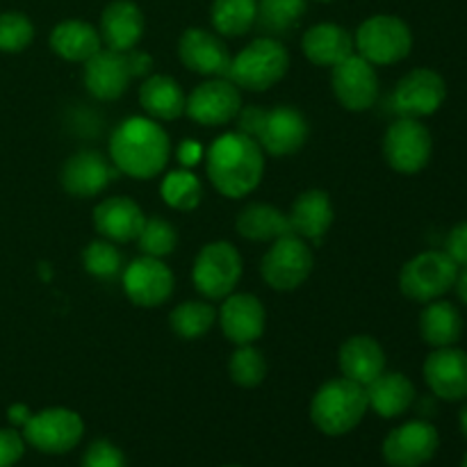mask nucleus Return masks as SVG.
Masks as SVG:
<instances>
[{"instance_id": "nucleus-1", "label": "nucleus", "mask_w": 467, "mask_h": 467, "mask_svg": "<svg viewBox=\"0 0 467 467\" xmlns=\"http://www.w3.org/2000/svg\"><path fill=\"white\" fill-rule=\"evenodd\" d=\"M205 169L219 194L244 199L263 181L265 150L244 132H226L208 149Z\"/></svg>"}, {"instance_id": "nucleus-2", "label": "nucleus", "mask_w": 467, "mask_h": 467, "mask_svg": "<svg viewBox=\"0 0 467 467\" xmlns=\"http://www.w3.org/2000/svg\"><path fill=\"white\" fill-rule=\"evenodd\" d=\"M171 141L155 119L130 117L114 128L109 137V158L119 171L130 178L149 181L169 162Z\"/></svg>"}, {"instance_id": "nucleus-3", "label": "nucleus", "mask_w": 467, "mask_h": 467, "mask_svg": "<svg viewBox=\"0 0 467 467\" xmlns=\"http://www.w3.org/2000/svg\"><path fill=\"white\" fill-rule=\"evenodd\" d=\"M369 410L365 386L340 377L331 379L315 392L310 401V420L324 436H345L363 422Z\"/></svg>"}, {"instance_id": "nucleus-4", "label": "nucleus", "mask_w": 467, "mask_h": 467, "mask_svg": "<svg viewBox=\"0 0 467 467\" xmlns=\"http://www.w3.org/2000/svg\"><path fill=\"white\" fill-rule=\"evenodd\" d=\"M290 68V53L274 36L254 39L244 50L231 59L226 78L246 91H267L285 78Z\"/></svg>"}, {"instance_id": "nucleus-5", "label": "nucleus", "mask_w": 467, "mask_h": 467, "mask_svg": "<svg viewBox=\"0 0 467 467\" xmlns=\"http://www.w3.org/2000/svg\"><path fill=\"white\" fill-rule=\"evenodd\" d=\"M354 48L372 67H388L409 57L413 48V32L392 14H377L360 23L354 36Z\"/></svg>"}, {"instance_id": "nucleus-6", "label": "nucleus", "mask_w": 467, "mask_h": 467, "mask_svg": "<svg viewBox=\"0 0 467 467\" xmlns=\"http://www.w3.org/2000/svg\"><path fill=\"white\" fill-rule=\"evenodd\" d=\"M459 265L445 251H424L401 267L400 290L418 304L441 299L454 287Z\"/></svg>"}, {"instance_id": "nucleus-7", "label": "nucleus", "mask_w": 467, "mask_h": 467, "mask_svg": "<svg viewBox=\"0 0 467 467\" xmlns=\"http://www.w3.org/2000/svg\"><path fill=\"white\" fill-rule=\"evenodd\" d=\"M242 278L240 251L231 242H210L199 251L192 267L194 287L205 299H226Z\"/></svg>"}, {"instance_id": "nucleus-8", "label": "nucleus", "mask_w": 467, "mask_h": 467, "mask_svg": "<svg viewBox=\"0 0 467 467\" xmlns=\"http://www.w3.org/2000/svg\"><path fill=\"white\" fill-rule=\"evenodd\" d=\"M85 436V422L71 409H46L30 415L23 424L26 445L41 454H67L76 450Z\"/></svg>"}, {"instance_id": "nucleus-9", "label": "nucleus", "mask_w": 467, "mask_h": 467, "mask_svg": "<svg viewBox=\"0 0 467 467\" xmlns=\"http://www.w3.org/2000/svg\"><path fill=\"white\" fill-rule=\"evenodd\" d=\"M313 251L304 237L290 235L278 237L272 249L265 254L260 274L265 283L276 292H292L313 272Z\"/></svg>"}, {"instance_id": "nucleus-10", "label": "nucleus", "mask_w": 467, "mask_h": 467, "mask_svg": "<svg viewBox=\"0 0 467 467\" xmlns=\"http://www.w3.org/2000/svg\"><path fill=\"white\" fill-rule=\"evenodd\" d=\"M431 132L420 119L400 117L383 137V155L388 164L400 173H418L431 160Z\"/></svg>"}, {"instance_id": "nucleus-11", "label": "nucleus", "mask_w": 467, "mask_h": 467, "mask_svg": "<svg viewBox=\"0 0 467 467\" xmlns=\"http://www.w3.org/2000/svg\"><path fill=\"white\" fill-rule=\"evenodd\" d=\"M447 99V82L438 71L427 67L413 68L397 82L392 91V105L400 117H431Z\"/></svg>"}, {"instance_id": "nucleus-12", "label": "nucleus", "mask_w": 467, "mask_h": 467, "mask_svg": "<svg viewBox=\"0 0 467 467\" xmlns=\"http://www.w3.org/2000/svg\"><path fill=\"white\" fill-rule=\"evenodd\" d=\"M438 447V429L427 420H410L388 433L381 451L390 467H422L436 456Z\"/></svg>"}, {"instance_id": "nucleus-13", "label": "nucleus", "mask_w": 467, "mask_h": 467, "mask_svg": "<svg viewBox=\"0 0 467 467\" xmlns=\"http://www.w3.org/2000/svg\"><path fill=\"white\" fill-rule=\"evenodd\" d=\"M331 85L337 103L349 112H365L379 99L377 68L358 53L349 55L333 67Z\"/></svg>"}, {"instance_id": "nucleus-14", "label": "nucleus", "mask_w": 467, "mask_h": 467, "mask_svg": "<svg viewBox=\"0 0 467 467\" xmlns=\"http://www.w3.org/2000/svg\"><path fill=\"white\" fill-rule=\"evenodd\" d=\"M240 87L228 78H213L196 87L185 100V112L201 126H226L240 114Z\"/></svg>"}, {"instance_id": "nucleus-15", "label": "nucleus", "mask_w": 467, "mask_h": 467, "mask_svg": "<svg viewBox=\"0 0 467 467\" xmlns=\"http://www.w3.org/2000/svg\"><path fill=\"white\" fill-rule=\"evenodd\" d=\"M123 290L135 306L155 308L171 296L173 274L162 258L141 255L123 269Z\"/></svg>"}, {"instance_id": "nucleus-16", "label": "nucleus", "mask_w": 467, "mask_h": 467, "mask_svg": "<svg viewBox=\"0 0 467 467\" xmlns=\"http://www.w3.org/2000/svg\"><path fill=\"white\" fill-rule=\"evenodd\" d=\"M424 381L442 401L467 400V351L456 347L433 349L424 360Z\"/></svg>"}, {"instance_id": "nucleus-17", "label": "nucleus", "mask_w": 467, "mask_h": 467, "mask_svg": "<svg viewBox=\"0 0 467 467\" xmlns=\"http://www.w3.org/2000/svg\"><path fill=\"white\" fill-rule=\"evenodd\" d=\"M306 140H308V121L299 109L287 108V105H278L265 112L263 126L255 135L260 149L274 158L296 153L306 144Z\"/></svg>"}, {"instance_id": "nucleus-18", "label": "nucleus", "mask_w": 467, "mask_h": 467, "mask_svg": "<svg viewBox=\"0 0 467 467\" xmlns=\"http://www.w3.org/2000/svg\"><path fill=\"white\" fill-rule=\"evenodd\" d=\"M178 57L185 68L208 78H226L231 68V53L214 32L190 27L178 41Z\"/></svg>"}, {"instance_id": "nucleus-19", "label": "nucleus", "mask_w": 467, "mask_h": 467, "mask_svg": "<svg viewBox=\"0 0 467 467\" xmlns=\"http://www.w3.org/2000/svg\"><path fill=\"white\" fill-rule=\"evenodd\" d=\"M265 322H267V315H265L260 299L246 295V292L228 295L219 310V324H222L223 336L237 347L254 345L265 333Z\"/></svg>"}, {"instance_id": "nucleus-20", "label": "nucleus", "mask_w": 467, "mask_h": 467, "mask_svg": "<svg viewBox=\"0 0 467 467\" xmlns=\"http://www.w3.org/2000/svg\"><path fill=\"white\" fill-rule=\"evenodd\" d=\"M87 91L99 100H117L123 96L132 80L130 67H128V55L117 50L100 48L94 57L85 62L82 73Z\"/></svg>"}, {"instance_id": "nucleus-21", "label": "nucleus", "mask_w": 467, "mask_h": 467, "mask_svg": "<svg viewBox=\"0 0 467 467\" xmlns=\"http://www.w3.org/2000/svg\"><path fill=\"white\" fill-rule=\"evenodd\" d=\"M99 35L109 50L128 53L144 35V14L132 0H114L100 14Z\"/></svg>"}, {"instance_id": "nucleus-22", "label": "nucleus", "mask_w": 467, "mask_h": 467, "mask_svg": "<svg viewBox=\"0 0 467 467\" xmlns=\"http://www.w3.org/2000/svg\"><path fill=\"white\" fill-rule=\"evenodd\" d=\"M62 187L78 199L99 196L114 178L108 160L96 150H80L62 167Z\"/></svg>"}, {"instance_id": "nucleus-23", "label": "nucleus", "mask_w": 467, "mask_h": 467, "mask_svg": "<svg viewBox=\"0 0 467 467\" xmlns=\"http://www.w3.org/2000/svg\"><path fill=\"white\" fill-rule=\"evenodd\" d=\"M146 217L140 205L128 196H109L94 208V226L109 242H135Z\"/></svg>"}, {"instance_id": "nucleus-24", "label": "nucleus", "mask_w": 467, "mask_h": 467, "mask_svg": "<svg viewBox=\"0 0 467 467\" xmlns=\"http://www.w3.org/2000/svg\"><path fill=\"white\" fill-rule=\"evenodd\" d=\"M342 377L369 386L377 377L386 372V351L374 337L354 336L342 342L340 354H337Z\"/></svg>"}, {"instance_id": "nucleus-25", "label": "nucleus", "mask_w": 467, "mask_h": 467, "mask_svg": "<svg viewBox=\"0 0 467 467\" xmlns=\"http://www.w3.org/2000/svg\"><path fill=\"white\" fill-rule=\"evenodd\" d=\"M287 219H290V228L295 235L304 237L306 242H313V244H322L324 235L333 223L331 199L322 190L304 192L292 203Z\"/></svg>"}, {"instance_id": "nucleus-26", "label": "nucleus", "mask_w": 467, "mask_h": 467, "mask_svg": "<svg viewBox=\"0 0 467 467\" xmlns=\"http://www.w3.org/2000/svg\"><path fill=\"white\" fill-rule=\"evenodd\" d=\"M365 392H368L369 409L386 420L404 415L418 397L413 381L401 372H383L369 386H365Z\"/></svg>"}, {"instance_id": "nucleus-27", "label": "nucleus", "mask_w": 467, "mask_h": 467, "mask_svg": "<svg viewBox=\"0 0 467 467\" xmlns=\"http://www.w3.org/2000/svg\"><path fill=\"white\" fill-rule=\"evenodd\" d=\"M304 55L317 67H336L354 55V36L336 23H317L301 39Z\"/></svg>"}, {"instance_id": "nucleus-28", "label": "nucleus", "mask_w": 467, "mask_h": 467, "mask_svg": "<svg viewBox=\"0 0 467 467\" xmlns=\"http://www.w3.org/2000/svg\"><path fill=\"white\" fill-rule=\"evenodd\" d=\"M50 48L67 62H87L103 48V41H100L99 30L94 26L78 21V18H68V21L57 23L53 27Z\"/></svg>"}, {"instance_id": "nucleus-29", "label": "nucleus", "mask_w": 467, "mask_h": 467, "mask_svg": "<svg viewBox=\"0 0 467 467\" xmlns=\"http://www.w3.org/2000/svg\"><path fill=\"white\" fill-rule=\"evenodd\" d=\"M420 336L433 349L454 347L463 336V317L450 301H429L420 315Z\"/></svg>"}, {"instance_id": "nucleus-30", "label": "nucleus", "mask_w": 467, "mask_h": 467, "mask_svg": "<svg viewBox=\"0 0 467 467\" xmlns=\"http://www.w3.org/2000/svg\"><path fill=\"white\" fill-rule=\"evenodd\" d=\"M185 94L171 76H150L140 87V103L150 119L173 121L185 112Z\"/></svg>"}, {"instance_id": "nucleus-31", "label": "nucleus", "mask_w": 467, "mask_h": 467, "mask_svg": "<svg viewBox=\"0 0 467 467\" xmlns=\"http://www.w3.org/2000/svg\"><path fill=\"white\" fill-rule=\"evenodd\" d=\"M237 233L251 242H276L290 235V219L285 213L269 203H251L240 213L235 222Z\"/></svg>"}, {"instance_id": "nucleus-32", "label": "nucleus", "mask_w": 467, "mask_h": 467, "mask_svg": "<svg viewBox=\"0 0 467 467\" xmlns=\"http://www.w3.org/2000/svg\"><path fill=\"white\" fill-rule=\"evenodd\" d=\"M306 14V0H258L255 26L267 36L290 35Z\"/></svg>"}, {"instance_id": "nucleus-33", "label": "nucleus", "mask_w": 467, "mask_h": 467, "mask_svg": "<svg viewBox=\"0 0 467 467\" xmlns=\"http://www.w3.org/2000/svg\"><path fill=\"white\" fill-rule=\"evenodd\" d=\"M258 0H214L210 21L223 36H242L255 26Z\"/></svg>"}, {"instance_id": "nucleus-34", "label": "nucleus", "mask_w": 467, "mask_h": 467, "mask_svg": "<svg viewBox=\"0 0 467 467\" xmlns=\"http://www.w3.org/2000/svg\"><path fill=\"white\" fill-rule=\"evenodd\" d=\"M217 313L205 301H185V304L176 306L169 315V324L176 336L185 337V340H194V337L205 336L213 328Z\"/></svg>"}, {"instance_id": "nucleus-35", "label": "nucleus", "mask_w": 467, "mask_h": 467, "mask_svg": "<svg viewBox=\"0 0 467 467\" xmlns=\"http://www.w3.org/2000/svg\"><path fill=\"white\" fill-rule=\"evenodd\" d=\"M228 374L240 388H255L267 377V360L254 345H240L228 360Z\"/></svg>"}, {"instance_id": "nucleus-36", "label": "nucleus", "mask_w": 467, "mask_h": 467, "mask_svg": "<svg viewBox=\"0 0 467 467\" xmlns=\"http://www.w3.org/2000/svg\"><path fill=\"white\" fill-rule=\"evenodd\" d=\"M162 199L173 210H194L201 203L203 187L192 171H171L162 181Z\"/></svg>"}, {"instance_id": "nucleus-37", "label": "nucleus", "mask_w": 467, "mask_h": 467, "mask_svg": "<svg viewBox=\"0 0 467 467\" xmlns=\"http://www.w3.org/2000/svg\"><path fill=\"white\" fill-rule=\"evenodd\" d=\"M141 255H150V258H167L178 244L176 228L167 222V219L150 217L146 219L141 226L140 237H137Z\"/></svg>"}, {"instance_id": "nucleus-38", "label": "nucleus", "mask_w": 467, "mask_h": 467, "mask_svg": "<svg viewBox=\"0 0 467 467\" xmlns=\"http://www.w3.org/2000/svg\"><path fill=\"white\" fill-rule=\"evenodd\" d=\"M82 267H85L87 274H91V276L109 281V278H114L121 274L123 258L112 242L96 240V242H91L85 251H82Z\"/></svg>"}, {"instance_id": "nucleus-39", "label": "nucleus", "mask_w": 467, "mask_h": 467, "mask_svg": "<svg viewBox=\"0 0 467 467\" xmlns=\"http://www.w3.org/2000/svg\"><path fill=\"white\" fill-rule=\"evenodd\" d=\"M35 39V26L21 12L0 14V50L3 53H21Z\"/></svg>"}, {"instance_id": "nucleus-40", "label": "nucleus", "mask_w": 467, "mask_h": 467, "mask_svg": "<svg viewBox=\"0 0 467 467\" xmlns=\"http://www.w3.org/2000/svg\"><path fill=\"white\" fill-rule=\"evenodd\" d=\"M80 467H128L126 456L114 442L94 441L82 454Z\"/></svg>"}, {"instance_id": "nucleus-41", "label": "nucleus", "mask_w": 467, "mask_h": 467, "mask_svg": "<svg viewBox=\"0 0 467 467\" xmlns=\"http://www.w3.org/2000/svg\"><path fill=\"white\" fill-rule=\"evenodd\" d=\"M26 454V438L16 429H0V467H14Z\"/></svg>"}, {"instance_id": "nucleus-42", "label": "nucleus", "mask_w": 467, "mask_h": 467, "mask_svg": "<svg viewBox=\"0 0 467 467\" xmlns=\"http://www.w3.org/2000/svg\"><path fill=\"white\" fill-rule=\"evenodd\" d=\"M445 254L454 260L459 267H467V222L459 223L450 231L445 240Z\"/></svg>"}, {"instance_id": "nucleus-43", "label": "nucleus", "mask_w": 467, "mask_h": 467, "mask_svg": "<svg viewBox=\"0 0 467 467\" xmlns=\"http://www.w3.org/2000/svg\"><path fill=\"white\" fill-rule=\"evenodd\" d=\"M240 112H242V109H240ZM263 119H265L263 109H258V108L244 109V112L240 114V132H244V135L254 137V140H255L260 126H263Z\"/></svg>"}, {"instance_id": "nucleus-44", "label": "nucleus", "mask_w": 467, "mask_h": 467, "mask_svg": "<svg viewBox=\"0 0 467 467\" xmlns=\"http://www.w3.org/2000/svg\"><path fill=\"white\" fill-rule=\"evenodd\" d=\"M178 158H181V162L185 164V167H194L201 160V146L196 144V141L185 140L181 144V149H178Z\"/></svg>"}, {"instance_id": "nucleus-45", "label": "nucleus", "mask_w": 467, "mask_h": 467, "mask_svg": "<svg viewBox=\"0 0 467 467\" xmlns=\"http://www.w3.org/2000/svg\"><path fill=\"white\" fill-rule=\"evenodd\" d=\"M128 67H130V73L132 78L135 76H141V73H149L150 68V57L146 53H132V50H128Z\"/></svg>"}, {"instance_id": "nucleus-46", "label": "nucleus", "mask_w": 467, "mask_h": 467, "mask_svg": "<svg viewBox=\"0 0 467 467\" xmlns=\"http://www.w3.org/2000/svg\"><path fill=\"white\" fill-rule=\"evenodd\" d=\"M30 410L26 409V406L23 404H16V406H12V409H9V422L14 424V427H23V424L27 422V418H30Z\"/></svg>"}, {"instance_id": "nucleus-47", "label": "nucleus", "mask_w": 467, "mask_h": 467, "mask_svg": "<svg viewBox=\"0 0 467 467\" xmlns=\"http://www.w3.org/2000/svg\"><path fill=\"white\" fill-rule=\"evenodd\" d=\"M454 290H456V296H459V299L467 306V267H463V272L459 269V276H456Z\"/></svg>"}, {"instance_id": "nucleus-48", "label": "nucleus", "mask_w": 467, "mask_h": 467, "mask_svg": "<svg viewBox=\"0 0 467 467\" xmlns=\"http://www.w3.org/2000/svg\"><path fill=\"white\" fill-rule=\"evenodd\" d=\"M459 424H461V431H463V436L467 438V404L463 406V410H461Z\"/></svg>"}, {"instance_id": "nucleus-49", "label": "nucleus", "mask_w": 467, "mask_h": 467, "mask_svg": "<svg viewBox=\"0 0 467 467\" xmlns=\"http://www.w3.org/2000/svg\"><path fill=\"white\" fill-rule=\"evenodd\" d=\"M461 467H467V454L463 456V463H461Z\"/></svg>"}, {"instance_id": "nucleus-50", "label": "nucleus", "mask_w": 467, "mask_h": 467, "mask_svg": "<svg viewBox=\"0 0 467 467\" xmlns=\"http://www.w3.org/2000/svg\"><path fill=\"white\" fill-rule=\"evenodd\" d=\"M319 3H331V0H319Z\"/></svg>"}, {"instance_id": "nucleus-51", "label": "nucleus", "mask_w": 467, "mask_h": 467, "mask_svg": "<svg viewBox=\"0 0 467 467\" xmlns=\"http://www.w3.org/2000/svg\"><path fill=\"white\" fill-rule=\"evenodd\" d=\"M223 467H240V465H223Z\"/></svg>"}]
</instances>
